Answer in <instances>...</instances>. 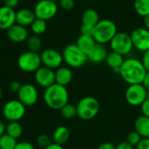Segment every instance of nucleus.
Wrapping results in <instances>:
<instances>
[{
  "label": "nucleus",
  "mask_w": 149,
  "mask_h": 149,
  "mask_svg": "<svg viewBox=\"0 0 149 149\" xmlns=\"http://www.w3.org/2000/svg\"><path fill=\"white\" fill-rule=\"evenodd\" d=\"M47 21L43 20V19H40V18H36L32 24H31L30 28L32 32L34 35L37 36H40L43 33H45V31H47Z\"/></svg>",
  "instance_id": "26"
},
{
  "label": "nucleus",
  "mask_w": 149,
  "mask_h": 149,
  "mask_svg": "<svg viewBox=\"0 0 149 149\" xmlns=\"http://www.w3.org/2000/svg\"><path fill=\"white\" fill-rule=\"evenodd\" d=\"M144 25H145V28L149 30V14L144 17Z\"/></svg>",
  "instance_id": "46"
},
{
  "label": "nucleus",
  "mask_w": 149,
  "mask_h": 149,
  "mask_svg": "<svg viewBox=\"0 0 149 149\" xmlns=\"http://www.w3.org/2000/svg\"><path fill=\"white\" fill-rule=\"evenodd\" d=\"M73 79V72L68 66H61L55 71V83L61 86H68Z\"/></svg>",
  "instance_id": "18"
},
{
  "label": "nucleus",
  "mask_w": 149,
  "mask_h": 149,
  "mask_svg": "<svg viewBox=\"0 0 149 149\" xmlns=\"http://www.w3.org/2000/svg\"><path fill=\"white\" fill-rule=\"evenodd\" d=\"M116 149H134V147L130 145L127 141H122L116 146Z\"/></svg>",
  "instance_id": "41"
},
{
  "label": "nucleus",
  "mask_w": 149,
  "mask_h": 149,
  "mask_svg": "<svg viewBox=\"0 0 149 149\" xmlns=\"http://www.w3.org/2000/svg\"><path fill=\"white\" fill-rule=\"evenodd\" d=\"M6 131V125L4 124V122L0 119V137L2 135H4L5 134Z\"/></svg>",
  "instance_id": "45"
},
{
  "label": "nucleus",
  "mask_w": 149,
  "mask_h": 149,
  "mask_svg": "<svg viewBox=\"0 0 149 149\" xmlns=\"http://www.w3.org/2000/svg\"><path fill=\"white\" fill-rule=\"evenodd\" d=\"M97 43L94 39L92 36H85V35H80L78 38L76 39V45L80 48V50L84 52L87 56L91 52V51L94 49Z\"/></svg>",
  "instance_id": "20"
},
{
  "label": "nucleus",
  "mask_w": 149,
  "mask_h": 149,
  "mask_svg": "<svg viewBox=\"0 0 149 149\" xmlns=\"http://www.w3.org/2000/svg\"><path fill=\"white\" fill-rule=\"evenodd\" d=\"M33 11L36 18L45 21L53 18L58 11V5L53 0H40L34 6Z\"/></svg>",
  "instance_id": "10"
},
{
  "label": "nucleus",
  "mask_w": 149,
  "mask_h": 149,
  "mask_svg": "<svg viewBox=\"0 0 149 149\" xmlns=\"http://www.w3.org/2000/svg\"><path fill=\"white\" fill-rule=\"evenodd\" d=\"M110 46L112 52L121 55H127L133 48L131 35L126 32H118L110 42Z\"/></svg>",
  "instance_id": "9"
},
{
  "label": "nucleus",
  "mask_w": 149,
  "mask_h": 149,
  "mask_svg": "<svg viewBox=\"0 0 149 149\" xmlns=\"http://www.w3.org/2000/svg\"><path fill=\"white\" fill-rule=\"evenodd\" d=\"M43 100L49 108L53 110H61L68 103V91L66 86L54 83L45 89Z\"/></svg>",
  "instance_id": "2"
},
{
  "label": "nucleus",
  "mask_w": 149,
  "mask_h": 149,
  "mask_svg": "<svg viewBox=\"0 0 149 149\" xmlns=\"http://www.w3.org/2000/svg\"><path fill=\"white\" fill-rule=\"evenodd\" d=\"M126 102L133 107H141V105L148 99V90L142 84L129 85L125 93Z\"/></svg>",
  "instance_id": "8"
},
{
  "label": "nucleus",
  "mask_w": 149,
  "mask_h": 149,
  "mask_svg": "<svg viewBox=\"0 0 149 149\" xmlns=\"http://www.w3.org/2000/svg\"><path fill=\"white\" fill-rule=\"evenodd\" d=\"M94 27L91 25H87V24H82L80 31L81 35H85V36H92L93 37V31H94Z\"/></svg>",
  "instance_id": "34"
},
{
  "label": "nucleus",
  "mask_w": 149,
  "mask_h": 149,
  "mask_svg": "<svg viewBox=\"0 0 149 149\" xmlns=\"http://www.w3.org/2000/svg\"><path fill=\"white\" fill-rule=\"evenodd\" d=\"M27 46L29 51L31 52H38V51L40 49L41 47V39L40 38V36L37 35H32L30 36L27 40Z\"/></svg>",
  "instance_id": "29"
},
{
  "label": "nucleus",
  "mask_w": 149,
  "mask_h": 149,
  "mask_svg": "<svg viewBox=\"0 0 149 149\" xmlns=\"http://www.w3.org/2000/svg\"><path fill=\"white\" fill-rule=\"evenodd\" d=\"M36 19L33 10L29 9H21L16 12V24L24 27L31 26L32 22Z\"/></svg>",
  "instance_id": "17"
},
{
  "label": "nucleus",
  "mask_w": 149,
  "mask_h": 149,
  "mask_svg": "<svg viewBox=\"0 0 149 149\" xmlns=\"http://www.w3.org/2000/svg\"><path fill=\"white\" fill-rule=\"evenodd\" d=\"M15 149H35L33 145L28 141H20L18 142Z\"/></svg>",
  "instance_id": "36"
},
{
  "label": "nucleus",
  "mask_w": 149,
  "mask_h": 149,
  "mask_svg": "<svg viewBox=\"0 0 149 149\" xmlns=\"http://www.w3.org/2000/svg\"><path fill=\"white\" fill-rule=\"evenodd\" d=\"M21 86H22V85H21L18 81H17V80H13V81H11V82L10 83V85H9V89H10L11 92L18 93V92L19 91V89H20Z\"/></svg>",
  "instance_id": "37"
},
{
  "label": "nucleus",
  "mask_w": 149,
  "mask_h": 149,
  "mask_svg": "<svg viewBox=\"0 0 149 149\" xmlns=\"http://www.w3.org/2000/svg\"><path fill=\"white\" fill-rule=\"evenodd\" d=\"M141 110L142 113V115L149 118V99H147L141 105Z\"/></svg>",
  "instance_id": "35"
},
{
  "label": "nucleus",
  "mask_w": 149,
  "mask_h": 149,
  "mask_svg": "<svg viewBox=\"0 0 149 149\" xmlns=\"http://www.w3.org/2000/svg\"><path fill=\"white\" fill-rule=\"evenodd\" d=\"M148 99H149V90L148 91Z\"/></svg>",
  "instance_id": "48"
},
{
  "label": "nucleus",
  "mask_w": 149,
  "mask_h": 149,
  "mask_svg": "<svg viewBox=\"0 0 149 149\" xmlns=\"http://www.w3.org/2000/svg\"><path fill=\"white\" fill-rule=\"evenodd\" d=\"M134 131L142 138H149V118L144 115L138 117L134 121Z\"/></svg>",
  "instance_id": "22"
},
{
  "label": "nucleus",
  "mask_w": 149,
  "mask_h": 149,
  "mask_svg": "<svg viewBox=\"0 0 149 149\" xmlns=\"http://www.w3.org/2000/svg\"><path fill=\"white\" fill-rule=\"evenodd\" d=\"M42 65L40 54L27 51L21 53L18 58V68L25 72H35Z\"/></svg>",
  "instance_id": "6"
},
{
  "label": "nucleus",
  "mask_w": 149,
  "mask_h": 149,
  "mask_svg": "<svg viewBox=\"0 0 149 149\" xmlns=\"http://www.w3.org/2000/svg\"><path fill=\"white\" fill-rule=\"evenodd\" d=\"M76 109L77 116L81 120H90L98 114L100 110V104L96 98L92 96H86L78 101Z\"/></svg>",
  "instance_id": "5"
},
{
  "label": "nucleus",
  "mask_w": 149,
  "mask_h": 149,
  "mask_svg": "<svg viewBox=\"0 0 149 149\" xmlns=\"http://www.w3.org/2000/svg\"><path fill=\"white\" fill-rule=\"evenodd\" d=\"M44 149H63V147L61 145L57 144V143L52 142L49 146H47V148H45Z\"/></svg>",
  "instance_id": "44"
},
{
  "label": "nucleus",
  "mask_w": 149,
  "mask_h": 149,
  "mask_svg": "<svg viewBox=\"0 0 149 149\" xmlns=\"http://www.w3.org/2000/svg\"><path fill=\"white\" fill-rule=\"evenodd\" d=\"M16 24V11L7 6L0 7V29L7 31Z\"/></svg>",
  "instance_id": "16"
},
{
  "label": "nucleus",
  "mask_w": 149,
  "mask_h": 149,
  "mask_svg": "<svg viewBox=\"0 0 149 149\" xmlns=\"http://www.w3.org/2000/svg\"><path fill=\"white\" fill-rule=\"evenodd\" d=\"M61 114L63 118L65 119H72L75 116L77 115V109H76V106L73 105V104H69L68 103L67 105H65L61 110Z\"/></svg>",
  "instance_id": "30"
},
{
  "label": "nucleus",
  "mask_w": 149,
  "mask_h": 149,
  "mask_svg": "<svg viewBox=\"0 0 149 149\" xmlns=\"http://www.w3.org/2000/svg\"><path fill=\"white\" fill-rule=\"evenodd\" d=\"M52 142H53V141L51 140V138L47 134H40L36 138L37 145L39 147L42 148L43 149L45 148H47V146H49Z\"/></svg>",
  "instance_id": "31"
},
{
  "label": "nucleus",
  "mask_w": 149,
  "mask_h": 149,
  "mask_svg": "<svg viewBox=\"0 0 149 149\" xmlns=\"http://www.w3.org/2000/svg\"><path fill=\"white\" fill-rule=\"evenodd\" d=\"M26 107L18 100H11L4 103L2 113L5 120L10 121H18L25 114Z\"/></svg>",
  "instance_id": "7"
},
{
  "label": "nucleus",
  "mask_w": 149,
  "mask_h": 149,
  "mask_svg": "<svg viewBox=\"0 0 149 149\" xmlns=\"http://www.w3.org/2000/svg\"><path fill=\"white\" fill-rule=\"evenodd\" d=\"M17 144V140L7 134L0 137V149H15Z\"/></svg>",
  "instance_id": "28"
},
{
  "label": "nucleus",
  "mask_w": 149,
  "mask_h": 149,
  "mask_svg": "<svg viewBox=\"0 0 149 149\" xmlns=\"http://www.w3.org/2000/svg\"><path fill=\"white\" fill-rule=\"evenodd\" d=\"M136 149H149V138H142Z\"/></svg>",
  "instance_id": "38"
},
{
  "label": "nucleus",
  "mask_w": 149,
  "mask_h": 149,
  "mask_svg": "<svg viewBox=\"0 0 149 149\" xmlns=\"http://www.w3.org/2000/svg\"><path fill=\"white\" fill-rule=\"evenodd\" d=\"M141 139H142V137L136 132V131H133V132H132V133H130L128 135H127V140H126V141L130 144V145H132L133 147H137L138 146V144L140 143V141H141Z\"/></svg>",
  "instance_id": "32"
},
{
  "label": "nucleus",
  "mask_w": 149,
  "mask_h": 149,
  "mask_svg": "<svg viewBox=\"0 0 149 149\" xmlns=\"http://www.w3.org/2000/svg\"><path fill=\"white\" fill-rule=\"evenodd\" d=\"M5 134L11 136L14 139H18L23 134V127L18 121H10L6 125Z\"/></svg>",
  "instance_id": "25"
},
{
  "label": "nucleus",
  "mask_w": 149,
  "mask_h": 149,
  "mask_svg": "<svg viewBox=\"0 0 149 149\" xmlns=\"http://www.w3.org/2000/svg\"><path fill=\"white\" fill-rule=\"evenodd\" d=\"M4 6H7L11 9H15L19 3V0H4Z\"/></svg>",
  "instance_id": "40"
},
{
  "label": "nucleus",
  "mask_w": 149,
  "mask_h": 149,
  "mask_svg": "<svg viewBox=\"0 0 149 149\" xmlns=\"http://www.w3.org/2000/svg\"><path fill=\"white\" fill-rule=\"evenodd\" d=\"M124 61H125V59L123 58V55L117 53L115 52H112L108 53V56L105 60L107 65L112 69L121 67Z\"/></svg>",
  "instance_id": "24"
},
{
  "label": "nucleus",
  "mask_w": 149,
  "mask_h": 149,
  "mask_svg": "<svg viewBox=\"0 0 149 149\" xmlns=\"http://www.w3.org/2000/svg\"><path fill=\"white\" fill-rule=\"evenodd\" d=\"M142 85L145 86V88L148 91L149 90V72H147L145 77H144V79L142 81Z\"/></svg>",
  "instance_id": "43"
},
{
  "label": "nucleus",
  "mask_w": 149,
  "mask_h": 149,
  "mask_svg": "<svg viewBox=\"0 0 149 149\" xmlns=\"http://www.w3.org/2000/svg\"><path fill=\"white\" fill-rule=\"evenodd\" d=\"M99 21V15L94 9H87L82 15V24L95 26Z\"/></svg>",
  "instance_id": "23"
},
{
  "label": "nucleus",
  "mask_w": 149,
  "mask_h": 149,
  "mask_svg": "<svg viewBox=\"0 0 149 149\" xmlns=\"http://www.w3.org/2000/svg\"><path fill=\"white\" fill-rule=\"evenodd\" d=\"M134 10L138 15L145 17L149 14V0H135Z\"/></svg>",
  "instance_id": "27"
},
{
  "label": "nucleus",
  "mask_w": 149,
  "mask_h": 149,
  "mask_svg": "<svg viewBox=\"0 0 149 149\" xmlns=\"http://www.w3.org/2000/svg\"><path fill=\"white\" fill-rule=\"evenodd\" d=\"M75 0H59V5L65 10H70L75 7Z\"/></svg>",
  "instance_id": "33"
},
{
  "label": "nucleus",
  "mask_w": 149,
  "mask_h": 149,
  "mask_svg": "<svg viewBox=\"0 0 149 149\" xmlns=\"http://www.w3.org/2000/svg\"><path fill=\"white\" fill-rule=\"evenodd\" d=\"M108 52L105 47V45L97 44L91 52L88 55V60L94 64H99L106 60Z\"/></svg>",
  "instance_id": "19"
},
{
  "label": "nucleus",
  "mask_w": 149,
  "mask_h": 149,
  "mask_svg": "<svg viewBox=\"0 0 149 149\" xmlns=\"http://www.w3.org/2000/svg\"><path fill=\"white\" fill-rule=\"evenodd\" d=\"M69 137H70V132L68 128L65 126H60L54 129L52 135V141L54 143L63 146L68 141Z\"/></svg>",
  "instance_id": "21"
},
{
  "label": "nucleus",
  "mask_w": 149,
  "mask_h": 149,
  "mask_svg": "<svg viewBox=\"0 0 149 149\" xmlns=\"http://www.w3.org/2000/svg\"><path fill=\"white\" fill-rule=\"evenodd\" d=\"M141 62H142L144 67L146 68V70L148 72H149V50L144 52L142 59H141Z\"/></svg>",
  "instance_id": "39"
},
{
  "label": "nucleus",
  "mask_w": 149,
  "mask_h": 149,
  "mask_svg": "<svg viewBox=\"0 0 149 149\" xmlns=\"http://www.w3.org/2000/svg\"><path fill=\"white\" fill-rule=\"evenodd\" d=\"M34 79L38 86L46 89L55 83V72L44 65L40 66L34 72Z\"/></svg>",
  "instance_id": "14"
},
{
  "label": "nucleus",
  "mask_w": 149,
  "mask_h": 149,
  "mask_svg": "<svg viewBox=\"0 0 149 149\" xmlns=\"http://www.w3.org/2000/svg\"><path fill=\"white\" fill-rule=\"evenodd\" d=\"M40 58H41L42 65L44 66L53 70L61 67L63 62L62 54L52 48L44 50L40 53Z\"/></svg>",
  "instance_id": "13"
},
{
  "label": "nucleus",
  "mask_w": 149,
  "mask_h": 149,
  "mask_svg": "<svg viewBox=\"0 0 149 149\" xmlns=\"http://www.w3.org/2000/svg\"><path fill=\"white\" fill-rule=\"evenodd\" d=\"M147 72L141 60L129 58L125 59L121 66L120 76L128 85L142 84Z\"/></svg>",
  "instance_id": "1"
},
{
  "label": "nucleus",
  "mask_w": 149,
  "mask_h": 149,
  "mask_svg": "<svg viewBox=\"0 0 149 149\" xmlns=\"http://www.w3.org/2000/svg\"><path fill=\"white\" fill-rule=\"evenodd\" d=\"M97 149H116V147L112 142H103Z\"/></svg>",
  "instance_id": "42"
},
{
  "label": "nucleus",
  "mask_w": 149,
  "mask_h": 149,
  "mask_svg": "<svg viewBox=\"0 0 149 149\" xmlns=\"http://www.w3.org/2000/svg\"><path fill=\"white\" fill-rule=\"evenodd\" d=\"M2 94H3V92H2V89H1V87H0V99H1V97H2Z\"/></svg>",
  "instance_id": "47"
},
{
  "label": "nucleus",
  "mask_w": 149,
  "mask_h": 149,
  "mask_svg": "<svg viewBox=\"0 0 149 149\" xmlns=\"http://www.w3.org/2000/svg\"><path fill=\"white\" fill-rule=\"evenodd\" d=\"M133 48L140 52L149 50V30L145 27H138L131 33Z\"/></svg>",
  "instance_id": "12"
},
{
  "label": "nucleus",
  "mask_w": 149,
  "mask_h": 149,
  "mask_svg": "<svg viewBox=\"0 0 149 149\" xmlns=\"http://www.w3.org/2000/svg\"><path fill=\"white\" fill-rule=\"evenodd\" d=\"M61 54L63 61L70 68H81L88 61V56L76 44H70L65 46Z\"/></svg>",
  "instance_id": "4"
},
{
  "label": "nucleus",
  "mask_w": 149,
  "mask_h": 149,
  "mask_svg": "<svg viewBox=\"0 0 149 149\" xmlns=\"http://www.w3.org/2000/svg\"><path fill=\"white\" fill-rule=\"evenodd\" d=\"M118 33L115 23L110 19L100 20L94 27L93 38L97 44H110L114 36Z\"/></svg>",
  "instance_id": "3"
},
{
  "label": "nucleus",
  "mask_w": 149,
  "mask_h": 149,
  "mask_svg": "<svg viewBox=\"0 0 149 149\" xmlns=\"http://www.w3.org/2000/svg\"><path fill=\"white\" fill-rule=\"evenodd\" d=\"M6 34L8 38L14 43H22L24 41H26L29 38L26 27H24L18 24H15L11 27H10L6 31Z\"/></svg>",
  "instance_id": "15"
},
{
  "label": "nucleus",
  "mask_w": 149,
  "mask_h": 149,
  "mask_svg": "<svg viewBox=\"0 0 149 149\" xmlns=\"http://www.w3.org/2000/svg\"><path fill=\"white\" fill-rule=\"evenodd\" d=\"M53 1H55L56 2V1H59V0H53Z\"/></svg>",
  "instance_id": "49"
},
{
  "label": "nucleus",
  "mask_w": 149,
  "mask_h": 149,
  "mask_svg": "<svg viewBox=\"0 0 149 149\" xmlns=\"http://www.w3.org/2000/svg\"><path fill=\"white\" fill-rule=\"evenodd\" d=\"M17 94L18 100L25 107L33 106L39 99V93L36 86L28 83L22 85Z\"/></svg>",
  "instance_id": "11"
}]
</instances>
